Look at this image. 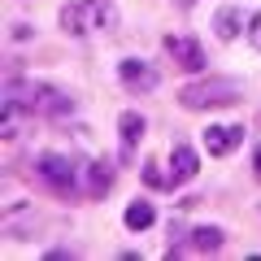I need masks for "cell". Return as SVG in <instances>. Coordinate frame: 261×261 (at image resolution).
Segmentation results:
<instances>
[{"mask_svg":"<svg viewBox=\"0 0 261 261\" xmlns=\"http://www.w3.org/2000/svg\"><path fill=\"white\" fill-rule=\"evenodd\" d=\"M5 96L22 100L35 118H48V122H61V118L74 113V96L65 92V87H57V83H39V79H9Z\"/></svg>","mask_w":261,"mask_h":261,"instance_id":"cell-1","label":"cell"},{"mask_svg":"<svg viewBox=\"0 0 261 261\" xmlns=\"http://www.w3.org/2000/svg\"><path fill=\"white\" fill-rule=\"evenodd\" d=\"M244 100V87L226 74H192L178 87V105L192 113H209V109H231Z\"/></svg>","mask_w":261,"mask_h":261,"instance_id":"cell-2","label":"cell"},{"mask_svg":"<svg viewBox=\"0 0 261 261\" xmlns=\"http://www.w3.org/2000/svg\"><path fill=\"white\" fill-rule=\"evenodd\" d=\"M35 178L53 196L70 200V205L83 196V166H79L74 157H65V152H39L35 157Z\"/></svg>","mask_w":261,"mask_h":261,"instance_id":"cell-3","label":"cell"},{"mask_svg":"<svg viewBox=\"0 0 261 261\" xmlns=\"http://www.w3.org/2000/svg\"><path fill=\"white\" fill-rule=\"evenodd\" d=\"M161 48H166V57H174V65L183 74H205L209 70V53L200 44V35H166Z\"/></svg>","mask_w":261,"mask_h":261,"instance_id":"cell-4","label":"cell"},{"mask_svg":"<svg viewBox=\"0 0 261 261\" xmlns=\"http://www.w3.org/2000/svg\"><path fill=\"white\" fill-rule=\"evenodd\" d=\"M118 83L126 87L130 96H144V92H157L161 87V70L148 57H122L118 61Z\"/></svg>","mask_w":261,"mask_h":261,"instance_id":"cell-5","label":"cell"},{"mask_svg":"<svg viewBox=\"0 0 261 261\" xmlns=\"http://www.w3.org/2000/svg\"><path fill=\"white\" fill-rule=\"evenodd\" d=\"M144 130H148V118L140 109H122L118 113V161L122 166H135V152L144 144Z\"/></svg>","mask_w":261,"mask_h":261,"instance_id":"cell-6","label":"cell"},{"mask_svg":"<svg viewBox=\"0 0 261 261\" xmlns=\"http://www.w3.org/2000/svg\"><path fill=\"white\" fill-rule=\"evenodd\" d=\"M200 144H205V152L209 157H235L240 152V144H244V126L240 122H209L205 130H200Z\"/></svg>","mask_w":261,"mask_h":261,"instance_id":"cell-7","label":"cell"},{"mask_svg":"<svg viewBox=\"0 0 261 261\" xmlns=\"http://www.w3.org/2000/svg\"><path fill=\"white\" fill-rule=\"evenodd\" d=\"M118 166H122V161H109V157H92V161H83V196H87V200H105V196L113 192Z\"/></svg>","mask_w":261,"mask_h":261,"instance_id":"cell-8","label":"cell"},{"mask_svg":"<svg viewBox=\"0 0 261 261\" xmlns=\"http://www.w3.org/2000/svg\"><path fill=\"white\" fill-rule=\"evenodd\" d=\"M248 13L240 9V5H222V9H214V18H209V27H214V35L222 39V44H231V39L248 35Z\"/></svg>","mask_w":261,"mask_h":261,"instance_id":"cell-9","label":"cell"},{"mask_svg":"<svg viewBox=\"0 0 261 261\" xmlns=\"http://www.w3.org/2000/svg\"><path fill=\"white\" fill-rule=\"evenodd\" d=\"M183 248L187 252H222L226 248V231L218 222H196L192 231L183 235Z\"/></svg>","mask_w":261,"mask_h":261,"instance_id":"cell-10","label":"cell"},{"mask_svg":"<svg viewBox=\"0 0 261 261\" xmlns=\"http://www.w3.org/2000/svg\"><path fill=\"white\" fill-rule=\"evenodd\" d=\"M57 27H61L70 39H87V35H92V22H87V0H65L61 9H57Z\"/></svg>","mask_w":261,"mask_h":261,"instance_id":"cell-11","label":"cell"},{"mask_svg":"<svg viewBox=\"0 0 261 261\" xmlns=\"http://www.w3.org/2000/svg\"><path fill=\"white\" fill-rule=\"evenodd\" d=\"M170 174H174V187L192 183V178L200 174V152H196L192 144H174V152H170Z\"/></svg>","mask_w":261,"mask_h":261,"instance_id":"cell-12","label":"cell"},{"mask_svg":"<svg viewBox=\"0 0 261 261\" xmlns=\"http://www.w3.org/2000/svg\"><path fill=\"white\" fill-rule=\"evenodd\" d=\"M27 118H35V113H31L22 100L5 96V118H0V135H5V140H18L22 130H27Z\"/></svg>","mask_w":261,"mask_h":261,"instance_id":"cell-13","label":"cell"},{"mask_svg":"<svg viewBox=\"0 0 261 261\" xmlns=\"http://www.w3.org/2000/svg\"><path fill=\"white\" fill-rule=\"evenodd\" d=\"M122 222H126V231H152L157 226V205L152 200H130L122 209Z\"/></svg>","mask_w":261,"mask_h":261,"instance_id":"cell-14","label":"cell"},{"mask_svg":"<svg viewBox=\"0 0 261 261\" xmlns=\"http://www.w3.org/2000/svg\"><path fill=\"white\" fill-rule=\"evenodd\" d=\"M118 18L122 13L113 9V0H87V22H92V31H113Z\"/></svg>","mask_w":261,"mask_h":261,"instance_id":"cell-15","label":"cell"},{"mask_svg":"<svg viewBox=\"0 0 261 261\" xmlns=\"http://www.w3.org/2000/svg\"><path fill=\"white\" fill-rule=\"evenodd\" d=\"M166 166H170V161H166ZM166 166H161V161H144V166H140V178H144V187H152V192H170V187H174V174H170V170Z\"/></svg>","mask_w":261,"mask_h":261,"instance_id":"cell-16","label":"cell"},{"mask_svg":"<svg viewBox=\"0 0 261 261\" xmlns=\"http://www.w3.org/2000/svg\"><path fill=\"white\" fill-rule=\"evenodd\" d=\"M248 44H252V48L261 53V9L252 13V22H248Z\"/></svg>","mask_w":261,"mask_h":261,"instance_id":"cell-17","label":"cell"},{"mask_svg":"<svg viewBox=\"0 0 261 261\" xmlns=\"http://www.w3.org/2000/svg\"><path fill=\"white\" fill-rule=\"evenodd\" d=\"M35 31L27 27V22H9V39H31Z\"/></svg>","mask_w":261,"mask_h":261,"instance_id":"cell-18","label":"cell"},{"mask_svg":"<svg viewBox=\"0 0 261 261\" xmlns=\"http://www.w3.org/2000/svg\"><path fill=\"white\" fill-rule=\"evenodd\" d=\"M252 178H261V144L252 148Z\"/></svg>","mask_w":261,"mask_h":261,"instance_id":"cell-19","label":"cell"}]
</instances>
